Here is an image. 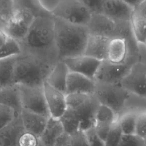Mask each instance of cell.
<instances>
[{
  "instance_id": "1",
  "label": "cell",
  "mask_w": 146,
  "mask_h": 146,
  "mask_svg": "<svg viewBox=\"0 0 146 146\" xmlns=\"http://www.w3.org/2000/svg\"><path fill=\"white\" fill-rule=\"evenodd\" d=\"M18 43L22 52L60 60L55 42L54 17L51 14L36 15L27 35Z\"/></svg>"
},
{
  "instance_id": "2",
  "label": "cell",
  "mask_w": 146,
  "mask_h": 146,
  "mask_svg": "<svg viewBox=\"0 0 146 146\" xmlns=\"http://www.w3.org/2000/svg\"><path fill=\"white\" fill-rule=\"evenodd\" d=\"M55 42L60 60L83 55L89 36L86 26L55 18Z\"/></svg>"
},
{
  "instance_id": "3",
  "label": "cell",
  "mask_w": 146,
  "mask_h": 146,
  "mask_svg": "<svg viewBox=\"0 0 146 146\" xmlns=\"http://www.w3.org/2000/svg\"><path fill=\"white\" fill-rule=\"evenodd\" d=\"M59 60L31 53L21 52L15 66V83L41 86Z\"/></svg>"
},
{
  "instance_id": "4",
  "label": "cell",
  "mask_w": 146,
  "mask_h": 146,
  "mask_svg": "<svg viewBox=\"0 0 146 146\" xmlns=\"http://www.w3.org/2000/svg\"><path fill=\"white\" fill-rule=\"evenodd\" d=\"M15 1V13L5 32L9 37L19 42L27 35L36 16L46 12L39 7L37 1Z\"/></svg>"
},
{
  "instance_id": "5",
  "label": "cell",
  "mask_w": 146,
  "mask_h": 146,
  "mask_svg": "<svg viewBox=\"0 0 146 146\" xmlns=\"http://www.w3.org/2000/svg\"><path fill=\"white\" fill-rule=\"evenodd\" d=\"M67 109L70 111L80 123V130L86 132L94 127L95 116L100 103L94 95H66Z\"/></svg>"
},
{
  "instance_id": "6",
  "label": "cell",
  "mask_w": 146,
  "mask_h": 146,
  "mask_svg": "<svg viewBox=\"0 0 146 146\" xmlns=\"http://www.w3.org/2000/svg\"><path fill=\"white\" fill-rule=\"evenodd\" d=\"M52 15L75 25L87 26L92 13L83 0H60Z\"/></svg>"
},
{
  "instance_id": "7",
  "label": "cell",
  "mask_w": 146,
  "mask_h": 146,
  "mask_svg": "<svg viewBox=\"0 0 146 146\" xmlns=\"http://www.w3.org/2000/svg\"><path fill=\"white\" fill-rule=\"evenodd\" d=\"M94 96L100 104L111 108L117 116L122 113L128 92L120 84H111L95 82Z\"/></svg>"
},
{
  "instance_id": "8",
  "label": "cell",
  "mask_w": 146,
  "mask_h": 146,
  "mask_svg": "<svg viewBox=\"0 0 146 146\" xmlns=\"http://www.w3.org/2000/svg\"><path fill=\"white\" fill-rule=\"evenodd\" d=\"M140 60L139 55H128L126 61L120 64L102 61L94 79L96 83L118 84L135 63Z\"/></svg>"
},
{
  "instance_id": "9",
  "label": "cell",
  "mask_w": 146,
  "mask_h": 146,
  "mask_svg": "<svg viewBox=\"0 0 146 146\" xmlns=\"http://www.w3.org/2000/svg\"><path fill=\"white\" fill-rule=\"evenodd\" d=\"M17 84L22 109L50 117L46 103L43 85Z\"/></svg>"
},
{
  "instance_id": "10",
  "label": "cell",
  "mask_w": 146,
  "mask_h": 146,
  "mask_svg": "<svg viewBox=\"0 0 146 146\" xmlns=\"http://www.w3.org/2000/svg\"><path fill=\"white\" fill-rule=\"evenodd\" d=\"M120 84L128 93L146 96V62L140 60L133 64Z\"/></svg>"
},
{
  "instance_id": "11",
  "label": "cell",
  "mask_w": 146,
  "mask_h": 146,
  "mask_svg": "<svg viewBox=\"0 0 146 146\" xmlns=\"http://www.w3.org/2000/svg\"><path fill=\"white\" fill-rule=\"evenodd\" d=\"M133 10L126 1L102 0L101 14L115 23L130 22Z\"/></svg>"
},
{
  "instance_id": "12",
  "label": "cell",
  "mask_w": 146,
  "mask_h": 146,
  "mask_svg": "<svg viewBox=\"0 0 146 146\" xmlns=\"http://www.w3.org/2000/svg\"><path fill=\"white\" fill-rule=\"evenodd\" d=\"M47 108L51 117L59 119L67 110L66 95L52 87L46 82L43 84Z\"/></svg>"
},
{
  "instance_id": "13",
  "label": "cell",
  "mask_w": 146,
  "mask_h": 146,
  "mask_svg": "<svg viewBox=\"0 0 146 146\" xmlns=\"http://www.w3.org/2000/svg\"><path fill=\"white\" fill-rule=\"evenodd\" d=\"M62 60L66 64L70 72L84 75L93 80L102 63L101 61L84 55Z\"/></svg>"
},
{
  "instance_id": "14",
  "label": "cell",
  "mask_w": 146,
  "mask_h": 146,
  "mask_svg": "<svg viewBox=\"0 0 146 146\" xmlns=\"http://www.w3.org/2000/svg\"><path fill=\"white\" fill-rule=\"evenodd\" d=\"M90 34L97 35L113 39L115 36L116 23L101 13H92L87 25Z\"/></svg>"
},
{
  "instance_id": "15",
  "label": "cell",
  "mask_w": 146,
  "mask_h": 146,
  "mask_svg": "<svg viewBox=\"0 0 146 146\" xmlns=\"http://www.w3.org/2000/svg\"><path fill=\"white\" fill-rule=\"evenodd\" d=\"M95 82L84 75L70 72L67 79L66 95L68 94L94 95Z\"/></svg>"
},
{
  "instance_id": "16",
  "label": "cell",
  "mask_w": 146,
  "mask_h": 146,
  "mask_svg": "<svg viewBox=\"0 0 146 146\" xmlns=\"http://www.w3.org/2000/svg\"><path fill=\"white\" fill-rule=\"evenodd\" d=\"M110 40L106 36L90 34L83 55L101 62L106 60Z\"/></svg>"
},
{
  "instance_id": "17",
  "label": "cell",
  "mask_w": 146,
  "mask_h": 146,
  "mask_svg": "<svg viewBox=\"0 0 146 146\" xmlns=\"http://www.w3.org/2000/svg\"><path fill=\"white\" fill-rule=\"evenodd\" d=\"M25 131L21 115H18L0 130V146H17L18 140Z\"/></svg>"
},
{
  "instance_id": "18",
  "label": "cell",
  "mask_w": 146,
  "mask_h": 146,
  "mask_svg": "<svg viewBox=\"0 0 146 146\" xmlns=\"http://www.w3.org/2000/svg\"><path fill=\"white\" fill-rule=\"evenodd\" d=\"M20 115L25 131L39 138L50 117L23 109L22 110Z\"/></svg>"
},
{
  "instance_id": "19",
  "label": "cell",
  "mask_w": 146,
  "mask_h": 146,
  "mask_svg": "<svg viewBox=\"0 0 146 146\" xmlns=\"http://www.w3.org/2000/svg\"><path fill=\"white\" fill-rule=\"evenodd\" d=\"M128 54V47L125 39L120 38L111 39L108 46L106 60L112 64H122L126 61Z\"/></svg>"
},
{
  "instance_id": "20",
  "label": "cell",
  "mask_w": 146,
  "mask_h": 146,
  "mask_svg": "<svg viewBox=\"0 0 146 146\" xmlns=\"http://www.w3.org/2000/svg\"><path fill=\"white\" fill-rule=\"evenodd\" d=\"M69 72L66 64L60 60L54 66L45 82L52 87L66 95L67 79Z\"/></svg>"
},
{
  "instance_id": "21",
  "label": "cell",
  "mask_w": 146,
  "mask_h": 146,
  "mask_svg": "<svg viewBox=\"0 0 146 146\" xmlns=\"http://www.w3.org/2000/svg\"><path fill=\"white\" fill-rule=\"evenodd\" d=\"M64 132V131L60 120L50 117L39 139L44 146H54L58 138Z\"/></svg>"
},
{
  "instance_id": "22",
  "label": "cell",
  "mask_w": 146,
  "mask_h": 146,
  "mask_svg": "<svg viewBox=\"0 0 146 146\" xmlns=\"http://www.w3.org/2000/svg\"><path fill=\"white\" fill-rule=\"evenodd\" d=\"M17 56L0 59V91L15 83V66Z\"/></svg>"
},
{
  "instance_id": "23",
  "label": "cell",
  "mask_w": 146,
  "mask_h": 146,
  "mask_svg": "<svg viewBox=\"0 0 146 146\" xmlns=\"http://www.w3.org/2000/svg\"><path fill=\"white\" fill-rule=\"evenodd\" d=\"M0 104L12 108L17 114H21L22 108L17 84L0 91Z\"/></svg>"
},
{
  "instance_id": "24",
  "label": "cell",
  "mask_w": 146,
  "mask_h": 146,
  "mask_svg": "<svg viewBox=\"0 0 146 146\" xmlns=\"http://www.w3.org/2000/svg\"><path fill=\"white\" fill-rule=\"evenodd\" d=\"M131 26L137 44L144 45L146 42V18L133 10L131 19Z\"/></svg>"
},
{
  "instance_id": "25",
  "label": "cell",
  "mask_w": 146,
  "mask_h": 146,
  "mask_svg": "<svg viewBox=\"0 0 146 146\" xmlns=\"http://www.w3.org/2000/svg\"><path fill=\"white\" fill-rule=\"evenodd\" d=\"M126 112L137 115L146 113V96L128 93L124 102L123 112L120 115Z\"/></svg>"
},
{
  "instance_id": "26",
  "label": "cell",
  "mask_w": 146,
  "mask_h": 146,
  "mask_svg": "<svg viewBox=\"0 0 146 146\" xmlns=\"http://www.w3.org/2000/svg\"><path fill=\"white\" fill-rule=\"evenodd\" d=\"M118 116L109 107L100 104L95 116L94 127L110 128L118 119Z\"/></svg>"
},
{
  "instance_id": "27",
  "label": "cell",
  "mask_w": 146,
  "mask_h": 146,
  "mask_svg": "<svg viewBox=\"0 0 146 146\" xmlns=\"http://www.w3.org/2000/svg\"><path fill=\"white\" fill-rule=\"evenodd\" d=\"M15 1L0 0V29L4 31L13 18L15 11Z\"/></svg>"
},
{
  "instance_id": "28",
  "label": "cell",
  "mask_w": 146,
  "mask_h": 146,
  "mask_svg": "<svg viewBox=\"0 0 146 146\" xmlns=\"http://www.w3.org/2000/svg\"><path fill=\"white\" fill-rule=\"evenodd\" d=\"M137 115L135 113L126 112L119 116L117 122L123 135L135 134Z\"/></svg>"
},
{
  "instance_id": "29",
  "label": "cell",
  "mask_w": 146,
  "mask_h": 146,
  "mask_svg": "<svg viewBox=\"0 0 146 146\" xmlns=\"http://www.w3.org/2000/svg\"><path fill=\"white\" fill-rule=\"evenodd\" d=\"M64 131L66 133L71 135L80 130V123L74 115L68 110H66L63 115L59 119Z\"/></svg>"
},
{
  "instance_id": "30",
  "label": "cell",
  "mask_w": 146,
  "mask_h": 146,
  "mask_svg": "<svg viewBox=\"0 0 146 146\" xmlns=\"http://www.w3.org/2000/svg\"><path fill=\"white\" fill-rule=\"evenodd\" d=\"M21 52L19 43L8 37L5 43L0 48V59L18 56L21 54Z\"/></svg>"
},
{
  "instance_id": "31",
  "label": "cell",
  "mask_w": 146,
  "mask_h": 146,
  "mask_svg": "<svg viewBox=\"0 0 146 146\" xmlns=\"http://www.w3.org/2000/svg\"><path fill=\"white\" fill-rule=\"evenodd\" d=\"M123 135L117 120L111 125L104 141V146H118Z\"/></svg>"
},
{
  "instance_id": "32",
  "label": "cell",
  "mask_w": 146,
  "mask_h": 146,
  "mask_svg": "<svg viewBox=\"0 0 146 146\" xmlns=\"http://www.w3.org/2000/svg\"><path fill=\"white\" fill-rule=\"evenodd\" d=\"M17 115L18 114L12 108L0 104V130L10 123Z\"/></svg>"
},
{
  "instance_id": "33",
  "label": "cell",
  "mask_w": 146,
  "mask_h": 146,
  "mask_svg": "<svg viewBox=\"0 0 146 146\" xmlns=\"http://www.w3.org/2000/svg\"><path fill=\"white\" fill-rule=\"evenodd\" d=\"M118 146H145L144 139L136 134L123 135Z\"/></svg>"
},
{
  "instance_id": "34",
  "label": "cell",
  "mask_w": 146,
  "mask_h": 146,
  "mask_svg": "<svg viewBox=\"0 0 146 146\" xmlns=\"http://www.w3.org/2000/svg\"><path fill=\"white\" fill-rule=\"evenodd\" d=\"M40 140L38 137L31 133L25 131L19 136L17 146H38Z\"/></svg>"
},
{
  "instance_id": "35",
  "label": "cell",
  "mask_w": 146,
  "mask_h": 146,
  "mask_svg": "<svg viewBox=\"0 0 146 146\" xmlns=\"http://www.w3.org/2000/svg\"><path fill=\"white\" fill-rule=\"evenodd\" d=\"M70 136L71 146H89L88 140L85 132L78 130Z\"/></svg>"
},
{
  "instance_id": "36",
  "label": "cell",
  "mask_w": 146,
  "mask_h": 146,
  "mask_svg": "<svg viewBox=\"0 0 146 146\" xmlns=\"http://www.w3.org/2000/svg\"><path fill=\"white\" fill-rule=\"evenodd\" d=\"M135 134L143 139L146 136V113L137 115Z\"/></svg>"
},
{
  "instance_id": "37",
  "label": "cell",
  "mask_w": 146,
  "mask_h": 146,
  "mask_svg": "<svg viewBox=\"0 0 146 146\" xmlns=\"http://www.w3.org/2000/svg\"><path fill=\"white\" fill-rule=\"evenodd\" d=\"M89 143V146H104V141L98 135L92 127L85 132Z\"/></svg>"
},
{
  "instance_id": "38",
  "label": "cell",
  "mask_w": 146,
  "mask_h": 146,
  "mask_svg": "<svg viewBox=\"0 0 146 146\" xmlns=\"http://www.w3.org/2000/svg\"><path fill=\"white\" fill-rule=\"evenodd\" d=\"M60 0H39L37 1L39 7L45 12L51 14L56 9Z\"/></svg>"
},
{
  "instance_id": "39",
  "label": "cell",
  "mask_w": 146,
  "mask_h": 146,
  "mask_svg": "<svg viewBox=\"0 0 146 146\" xmlns=\"http://www.w3.org/2000/svg\"><path fill=\"white\" fill-rule=\"evenodd\" d=\"M54 146H71L70 135L64 132L58 138Z\"/></svg>"
},
{
  "instance_id": "40",
  "label": "cell",
  "mask_w": 146,
  "mask_h": 146,
  "mask_svg": "<svg viewBox=\"0 0 146 146\" xmlns=\"http://www.w3.org/2000/svg\"><path fill=\"white\" fill-rule=\"evenodd\" d=\"M134 10L146 18V0L141 1Z\"/></svg>"
},
{
  "instance_id": "41",
  "label": "cell",
  "mask_w": 146,
  "mask_h": 146,
  "mask_svg": "<svg viewBox=\"0 0 146 146\" xmlns=\"http://www.w3.org/2000/svg\"><path fill=\"white\" fill-rule=\"evenodd\" d=\"M8 37L9 36L4 31L0 29V48L5 43Z\"/></svg>"
},
{
  "instance_id": "42",
  "label": "cell",
  "mask_w": 146,
  "mask_h": 146,
  "mask_svg": "<svg viewBox=\"0 0 146 146\" xmlns=\"http://www.w3.org/2000/svg\"><path fill=\"white\" fill-rule=\"evenodd\" d=\"M144 139V145L145 146H146V136L143 139Z\"/></svg>"
},
{
  "instance_id": "43",
  "label": "cell",
  "mask_w": 146,
  "mask_h": 146,
  "mask_svg": "<svg viewBox=\"0 0 146 146\" xmlns=\"http://www.w3.org/2000/svg\"><path fill=\"white\" fill-rule=\"evenodd\" d=\"M38 146H44L42 144V143L40 141V143H39V145H38Z\"/></svg>"
},
{
  "instance_id": "44",
  "label": "cell",
  "mask_w": 146,
  "mask_h": 146,
  "mask_svg": "<svg viewBox=\"0 0 146 146\" xmlns=\"http://www.w3.org/2000/svg\"><path fill=\"white\" fill-rule=\"evenodd\" d=\"M143 46H144V48L146 49V42H145V44L143 45Z\"/></svg>"
}]
</instances>
